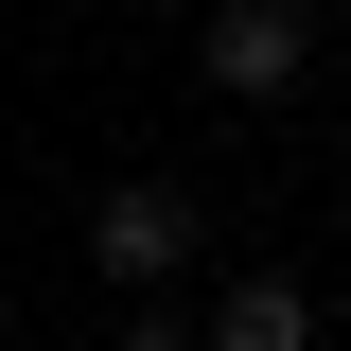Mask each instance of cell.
I'll return each mask as SVG.
<instances>
[{
    "mask_svg": "<svg viewBox=\"0 0 351 351\" xmlns=\"http://www.w3.org/2000/svg\"><path fill=\"white\" fill-rule=\"evenodd\" d=\"M176 263H193V193H176V176H123V193H88V281L158 299Z\"/></svg>",
    "mask_w": 351,
    "mask_h": 351,
    "instance_id": "1",
    "label": "cell"
},
{
    "mask_svg": "<svg viewBox=\"0 0 351 351\" xmlns=\"http://www.w3.org/2000/svg\"><path fill=\"white\" fill-rule=\"evenodd\" d=\"M193 71H211L228 106H281V88L316 71V0H228L211 36H193Z\"/></svg>",
    "mask_w": 351,
    "mask_h": 351,
    "instance_id": "2",
    "label": "cell"
},
{
    "mask_svg": "<svg viewBox=\"0 0 351 351\" xmlns=\"http://www.w3.org/2000/svg\"><path fill=\"white\" fill-rule=\"evenodd\" d=\"M211 351H316V281H299V263L211 281Z\"/></svg>",
    "mask_w": 351,
    "mask_h": 351,
    "instance_id": "3",
    "label": "cell"
}]
</instances>
